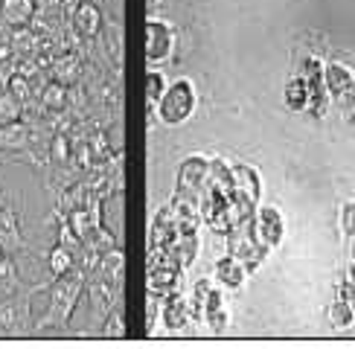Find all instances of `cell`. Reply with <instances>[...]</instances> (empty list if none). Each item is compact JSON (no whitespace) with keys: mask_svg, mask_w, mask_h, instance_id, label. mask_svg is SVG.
Segmentation results:
<instances>
[{"mask_svg":"<svg viewBox=\"0 0 355 349\" xmlns=\"http://www.w3.org/2000/svg\"><path fill=\"white\" fill-rule=\"evenodd\" d=\"M192 105H196V93H192L189 82H175V87L166 93V99L160 102V116H164L166 123H181L189 116Z\"/></svg>","mask_w":355,"mask_h":349,"instance_id":"6da1fadb","label":"cell"}]
</instances>
